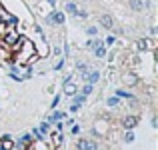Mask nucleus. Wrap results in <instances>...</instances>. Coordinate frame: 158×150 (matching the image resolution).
I'll return each mask as SVG.
<instances>
[{"label": "nucleus", "instance_id": "1", "mask_svg": "<svg viewBox=\"0 0 158 150\" xmlns=\"http://www.w3.org/2000/svg\"><path fill=\"white\" fill-rule=\"evenodd\" d=\"M12 54H14L16 62H18L20 66H26V64H30V62L38 60V54H36L34 44H32L30 40H26V38H20L18 44L12 46Z\"/></svg>", "mask_w": 158, "mask_h": 150}, {"label": "nucleus", "instance_id": "2", "mask_svg": "<svg viewBox=\"0 0 158 150\" xmlns=\"http://www.w3.org/2000/svg\"><path fill=\"white\" fill-rule=\"evenodd\" d=\"M18 40H20V34L16 30H12V28H6V32L2 34V44L10 50H12L14 44H18Z\"/></svg>", "mask_w": 158, "mask_h": 150}, {"label": "nucleus", "instance_id": "3", "mask_svg": "<svg viewBox=\"0 0 158 150\" xmlns=\"http://www.w3.org/2000/svg\"><path fill=\"white\" fill-rule=\"evenodd\" d=\"M62 90H64L66 96H74V94L78 92V86L74 84V82L70 80V78H66V80H64V88H62Z\"/></svg>", "mask_w": 158, "mask_h": 150}, {"label": "nucleus", "instance_id": "4", "mask_svg": "<svg viewBox=\"0 0 158 150\" xmlns=\"http://www.w3.org/2000/svg\"><path fill=\"white\" fill-rule=\"evenodd\" d=\"M76 146H78V150H98L94 140H78Z\"/></svg>", "mask_w": 158, "mask_h": 150}, {"label": "nucleus", "instance_id": "5", "mask_svg": "<svg viewBox=\"0 0 158 150\" xmlns=\"http://www.w3.org/2000/svg\"><path fill=\"white\" fill-rule=\"evenodd\" d=\"M50 20H52V24H64L66 14L62 10H54V12H50Z\"/></svg>", "mask_w": 158, "mask_h": 150}, {"label": "nucleus", "instance_id": "6", "mask_svg": "<svg viewBox=\"0 0 158 150\" xmlns=\"http://www.w3.org/2000/svg\"><path fill=\"white\" fill-rule=\"evenodd\" d=\"M136 124H138V118H136V116H126V118L122 120V126L126 128V130H132Z\"/></svg>", "mask_w": 158, "mask_h": 150}, {"label": "nucleus", "instance_id": "7", "mask_svg": "<svg viewBox=\"0 0 158 150\" xmlns=\"http://www.w3.org/2000/svg\"><path fill=\"white\" fill-rule=\"evenodd\" d=\"M98 80H100V72H98V70H88V74H86V82H88V84H96Z\"/></svg>", "mask_w": 158, "mask_h": 150}, {"label": "nucleus", "instance_id": "8", "mask_svg": "<svg viewBox=\"0 0 158 150\" xmlns=\"http://www.w3.org/2000/svg\"><path fill=\"white\" fill-rule=\"evenodd\" d=\"M100 24L104 28H108V30H110V28H114V18H112L110 14H102L100 16Z\"/></svg>", "mask_w": 158, "mask_h": 150}, {"label": "nucleus", "instance_id": "9", "mask_svg": "<svg viewBox=\"0 0 158 150\" xmlns=\"http://www.w3.org/2000/svg\"><path fill=\"white\" fill-rule=\"evenodd\" d=\"M14 148V142H12V138L10 136H2V142H0V150H12Z\"/></svg>", "mask_w": 158, "mask_h": 150}, {"label": "nucleus", "instance_id": "10", "mask_svg": "<svg viewBox=\"0 0 158 150\" xmlns=\"http://www.w3.org/2000/svg\"><path fill=\"white\" fill-rule=\"evenodd\" d=\"M154 48V44H152L150 38H140L138 40V50H152Z\"/></svg>", "mask_w": 158, "mask_h": 150}, {"label": "nucleus", "instance_id": "11", "mask_svg": "<svg viewBox=\"0 0 158 150\" xmlns=\"http://www.w3.org/2000/svg\"><path fill=\"white\" fill-rule=\"evenodd\" d=\"M122 80H124V84H128V86L138 84V78H136V74H124V76H122Z\"/></svg>", "mask_w": 158, "mask_h": 150}, {"label": "nucleus", "instance_id": "12", "mask_svg": "<svg viewBox=\"0 0 158 150\" xmlns=\"http://www.w3.org/2000/svg\"><path fill=\"white\" fill-rule=\"evenodd\" d=\"M144 6H146V2H144V0H130V8L134 12H140Z\"/></svg>", "mask_w": 158, "mask_h": 150}, {"label": "nucleus", "instance_id": "13", "mask_svg": "<svg viewBox=\"0 0 158 150\" xmlns=\"http://www.w3.org/2000/svg\"><path fill=\"white\" fill-rule=\"evenodd\" d=\"M64 118H66L64 112H54V114L46 120V122H48V124H52V122H58V120H64Z\"/></svg>", "mask_w": 158, "mask_h": 150}, {"label": "nucleus", "instance_id": "14", "mask_svg": "<svg viewBox=\"0 0 158 150\" xmlns=\"http://www.w3.org/2000/svg\"><path fill=\"white\" fill-rule=\"evenodd\" d=\"M30 150H48V148L44 144V140H36L34 144H30Z\"/></svg>", "mask_w": 158, "mask_h": 150}, {"label": "nucleus", "instance_id": "15", "mask_svg": "<svg viewBox=\"0 0 158 150\" xmlns=\"http://www.w3.org/2000/svg\"><path fill=\"white\" fill-rule=\"evenodd\" d=\"M94 54H96L98 58H104V56H106V48H104V44H100V46L94 48Z\"/></svg>", "mask_w": 158, "mask_h": 150}, {"label": "nucleus", "instance_id": "16", "mask_svg": "<svg viewBox=\"0 0 158 150\" xmlns=\"http://www.w3.org/2000/svg\"><path fill=\"white\" fill-rule=\"evenodd\" d=\"M76 10H78V8H76V4H74V2H68V4H66V12H68V14H76Z\"/></svg>", "mask_w": 158, "mask_h": 150}, {"label": "nucleus", "instance_id": "17", "mask_svg": "<svg viewBox=\"0 0 158 150\" xmlns=\"http://www.w3.org/2000/svg\"><path fill=\"white\" fill-rule=\"evenodd\" d=\"M84 100H86L84 94H74V102L72 104H78V106H80V104H84Z\"/></svg>", "mask_w": 158, "mask_h": 150}, {"label": "nucleus", "instance_id": "18", "mask_svg": "<svg viewBox=\"0 0 158 150\" xmlns=\"http://www.w3.org/2000/svg\"><path fill=\"white\" fill-rule=\"evenodd\" d=\"M116 96L118 98H132V94L126 92V90H116Z\"/></svg>", "mask_w": 158, "mask_h": 150}, {"label": "nucleus", "instance_id": "19", "mask_svg": "<svg viewBox=\"0 0 158 150\" xmlns=\"http://www.w3.org/2000/svg\"><path fill=\"white\" fill-rule=\"evenodd\" d=\"M60 138H62V132L56 130V134L52 136V144H54V146H58V144H60Z\"/></svg>", "mask_w": 158, "mask_h": 150}, {"label": "nucleus", "instance_id": "20", "mask_svg": "<svg viewBox=\"0 0 158 150\" xmlns=\"http://www.w3.org/2000/svg\"><path fill=\"white\" fill-rule=\"evenodd\" d=\"M96 132H98V134H104V132H106V122H98L96 124Z\"/></svg>", "mask_w": 158, "mask_h": 150}, {"label": "nucleus", "instance_id": "21", "mask_svg": "<svg viewBox=\"0 0 158 150\" xmlns=\"http://www.w3.org/2000/svg\"><path fill=\"white\" fill-rule=\"evenodd\" d=\"M86 34H88V36H96L98 34V28L96 26H88V28H86Z\"/></svg>", "mask_w": 158, "mask_h": 150}, {"label": "nucleus", "instance_id": "22", "mask_svg": "<svg viewBox=\"0 0 158 150\" xmlns=\"http://www.w3.org/2000/svg\"><path fill=\"white\" fill-rule=\"evenodd\" d=\"M118 100H120L118 96H110L106 102H108V106H116V104H118Z\"/></svg>", "mask_w": 158, "mask_h": 150}, {"label": "nucleus", "instance_id": "23", "mask_svg": "<svg viewBox=\"0 0 158 150\" xmlns=\"http://www.w3.org/2000/svg\"><path fill=\"white\" fill-rule=\"evenodd\" d=\"M48 130H50V124H48V122H42V124H40V132H42V134H46Z\"/></svg>", "mask_w": 158, "mask_h": 150}, {"label": "nucleus", "instance_id": "24", "mask_svg": "<svg viewBox=\"0 0 158 150\" xmlns=\"http://www.w3.org/2000/svg\"><path fill=\"white\" fill-rule=\"evenodd\" d=\"M132 140H134V134H132V132L128 130L126 134H124V142H132Z\"/></svg>", "mask_w": 158, "mask_h": 150}, {"label": "nucleus", "instance_id": "25", "mask_svg": "<svg viewBox=\"0 0 158 150\" xmlns=\"http://www.w3.org/2000/svg\"><path fill=\"white\" fill-rule=\"evenodd\" d=\"M76 18H88V12H84V10H76Z\"/></svg>", "mask_w": 158, "mask_h": 150}, {"label": "nucleus", "instance_id": "26", "mask_svg": "<svg viewBox=\"0 0 158 150\" xmlns=\"http://www.w3.org/2000/svg\"><path fill=\"white\" fill-rule=\"evenodd\" d=\"M90 92H92V84H86L84 88H82V94H84V96H88Z\"/></svg>", "mask_w": 158, "mask_h": 150}, {"label": "nucleus", "instance_id": "27", "mask_svg": "<svg viewBox=\"0 0 158 150\" xmlns=\"http://www.w3.org/2000/svg\"><path fill=\"white\" fill-rule=\"evenodd\" d=\"M114 42H116V38H114L112 34H108V38H106V42H104V44H106V46H112Z\"/></svg>", "mask_w": 158, "mask_h": 150}, {"label": "nucleus", "instance_id": "28", "mask_svg": "<svg viewBox=\"0 0 158 150\" xmlns=\"http://www.w3.org/2000/svg\"><path fill=\"white\" fill-rule=\"evenodd\" d=\"M62 66H64V58H62V60H58V62H56V66H54V70H60Z\"/></svg>", "mask_w": 158, "mask_h": 150}, {"label": "nucleus", "instance_id": "29", "mask_svg": "<svg viewBox=\"0 0 158 150\" xmlns=\"http://www.w3.org/2000/svg\"><path fill=\"white\" fill-rule=\"evenodd\" d=\"M78 132H80V126H78V124H74V126H72V134H78Z\"/></svg>", "mask_w": 158, "mask_h": 150}, {"label": "nucleus", "instance_id": "30", "mask_svg": "<svg viewBox=\"0 0 158 150\" xmlns=\"http://www.w3.org/2000/svg\"><path fill=\"white\" fill-rule=\"evenodd\" d=\"M58 102H60V96H54V100H52V108L58 106Z\"/></svg>", "mask_w": 158, "mask_h": 150}, {"label": "nucleus", "instance_id": "31", "mask_svg": "<svg viewBox=\"0 0 158 150\" xmlns=\"http://www.w3.org/2000/svg\"><path fill=\"white\" fill-rule=\"evenodd\" d=\"M78 108H80L78 104H72V106H70V112H78Z\"/></svg>", "mask_w": 158, "mask_h": 150}, {"label": "nucleus", "instance_id": "32", "mask_svg": "<svg viewBox=\"0 0 158 150\" xmlns=\"http://www.w3.org/2000/svg\"><path fill=\"white\" fill-rule=\"evenodd\" d=\"M48 4H50V6H56V0H48Z\"/></svg>", "mask_w": 158, "mask_h": 150}]
</instances>
